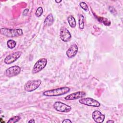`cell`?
Masks as SVG:
<instances>
[{
	"label": "cell",
	"mask_w": 123,
	"mask_h": 123,
	"mask_svg": "<svg viewBox=\"0 0 123 123\" xmlns=\"http://www.w3.org/2000/svg\"><path fill=\"white\" fill-rule=\"evenodd\" d=\"M68 24L71 27L74 28L76 26V21L73 15H69L67 18Z\"/></svg>",
	"instance_id": "14"
},
{
	"label": "cell",
	"mask_w": 123,
	"mask_h": 123,
	"mask_svg": "<svg viewBox=\"0 0 123 123\" xmlns=\"http://www.w3.org/2000/svg\"><path fill=\"white\" fill-rule=\"evenodd\" d=\"M21 119V118L20 116H13V117L10 118V119L7 121V123H17L18 121H19Z\"/></svg>",
	"instance_id": "17"
},
{
	"label": "cell",
	"mask_w": 123,
	"mask_h": 123,
	"mask_svg": "<svg viewBox=\"0 0 123 123\" xmlns=\"http://www.w3.org/2000/svg\"><path fill=\"white\" fill-rule=\"evenodd\" d=\"M54 20L53 16L51 13L49 14L44 20V24L46 26H50L54 23Z\"/></svg>",
	"instance_id": "13"
},
{
	"label": "cell",
	"mask_w": 123,
	"mask_h": 123,
	"mask_svg": "<svg viewBox=\"0 0 123 123\" xmlns=\"http://www.w3.org/2000/svg\"><path fill=\"white\" fill-rule=\"evenodd\" d=\"M7 45L10 49H13L15 48L16 45V42L13 39H9L7 42Z\"/></svg>",
	"instance_id": "16"
},
{
	"label": "cell",
	"mask_w": 123,
	"mask_h": 123,
	"mask_svg": "<svg viewBox=\"0 0 123 123\" xmlns=\"http://www.w3.org/2000/svg\"><path fill=\"white\" fill-rule=\"evenodd\" d=\"M98 20L99 22H102L103 24H104L106 25H111V22L107 18L99 17H98Z\"/></svg>",
	"instance_id": "18"
},
{
	"label": "cell",
	"mask_w": 123,
	"mask_h": 123,
	"mask_svg": "<svg viewBox=\"0 0 123 123\" xmlns=\"http://www.w3.org/2000/svg\"><path fill=\"white\" fill-rule=\"evenodd\" d=\"M71 37L72 36L70 32L66 27H62L61 28L60 32V37L62 41L67 42L70 40Z\"/></svg>",
	"instance_id": "9"
},
{
	"label": "cell",
	"mask_w": 123,
	"mask_h": 123,
	"mask_svg": "<svg viewBox=\"0 0 123 123\" xmlns=\"http://www.w3.org/2000/svg\"><path fill=\"white\" fill-rule=\"evenodd\" d=\"M41 80L40 79L29 80L27 81L24 86V89L27 92H32L36 90L41 84Z\"/></svg>",
	"instance_id": "3"
},
{
	"label": "cell",
	"mask_w": 123,
	"mask_h": 123,
	"mask_svg": "<svg viewBox=\"0 0 123 123\" xmlns=\"http://www.w3.org/2000/svg\"><path fill=\"white\" fill-rule=\"evenodd\" d=\"M22 55V52L20 51L14 52L7 55L4 59V63L7 64H11L18 59Z\"/></svg>",
	"instance_id": "7"
},
{
	"label": "cell",
	"mask_w": 123,
	"mask_h": 123,
	"mask_svg": "<svg viewBox=\"0 0 123 123\" xmlns=\"http://www.w3.org/2000/svg\"><path fill=\"white\" fill-rule=\"evenodd\" d=\"M109 10L110 11V12H111L112 13H113V12L115 13L116 12V10L114 9V8L113 7L111 6H110L109 7Z\"/></svg>",
	"instance_id": "21"
},
{
	"label": "cell",
	"mask_w": 123,
	"mask_h": 123,
	"mask_svg": "<svg viewBox=\"0 0 123 123\" xmlns=\"http://www.w3.org/2000/svg\"><path fill=\"white\" fill-rule=\"evenodd\" d=\"M53 107L55 110L61 112H68L72 110V107L60 101H56L53 105Z\"/></svg>",
	"instance_id": "5"
},
{
	"label": "cell",
	"mask_w": 123,
	"mask_h": 123,
	"mask_svg": "<svg viewBox=\"0 0 123 123\" xmlns=\"http://www.w3.org/2000/svg\"><path fill=\"white\" fill-rule=\"evenodd\" d=\"M35 120H34V119H31L30 120H29V121H28V123H35Z\"/></svg>",
	"instance_id": "24"
},
{
	"label": "cell",
	"mask_w": 123,
	"mask_h": 123,
	"mask_svg": "<svg viewBox=\"0 0 123 123\" xmlns=\"http://www.w3.org/2000/svg\"><path fill=\"white\" fill-rule=\"evenodd\" d=\"M47 64V60L46 58H41L39 59L34 64L32 73L33 74H37L42 71Z\"/></svg>",
	"instance_id": "4"
},
{
	"label": "cell",
	"mask_w": 123,
	"mask_h": 123,
	"mask_svg": "<svg viewBox=\"0 0 123 123\" xmlns=\"http://www.w3.org/2000/svg\"><path fill=\"white\" fill-rule=\"evenodd\" d=\"M79 5L82 9H83L84 10H85L86 11H87L88 9V7L87 4L86 3H85V2H83V1L79 3Z\"/></svg>",
	"instance_id": "20"
},
{
	"label": "cell",
	"mask_w": 123,
	"mask_h": 123,
	"mask_svg": "<svg viewBox=\"0 0 123 123\" xmlns=\"http://www.w3.org/2000/svg\"><path fill=\"white\" fill-rule=\"evenodd\" d=\"M43 9L41 7H39L38 8H37V10L36 11V12H35V15L37 17H40L43 13Z\"/></svg>",
	"instance_id": "19"
},
{
	"label": "cell",
	"mask_w": 123,
	"mask_h": 123,
	"mask_svg": "<svg viewBox=\"0 0 123 123\" xmlns=\"http://www.w3.org/2000/svg\"><path fill=\"white\" fill-rule=\"evenodd\" d=\"M86 95V94L84 91H77L67 95L64 98L67 100H73L82 98Z\"/></svg>",
	"instance_id": "10"
},
{
	"label": "cell",
	"mask_w": 123,
	"mask_h": 123,
	"mask_svg": "<svg viewBox=\"0 0 123 123\" xmlns=\"http://www.w3.org/2000/svg\"><path fill=\"white\" fill-rule=\"evenodd\" d=\"M21 72V68L17 65L11 66L6 70L5 75L9 77H12L19 74Z\"/></svg>",
	"instance_id": "8"
},
{
	"label": "cell",
	"mask_w": 123,
	"mask_h": 123,
	"mask_svg": "<svg viewBox=\"0 0 123 123\" xmlns=\"http://www.w3.org/2000/svg\"><path fill=\"white\" fill-rule=\"evenodd\" d=\"M28 11H29V10H28V9H25V10L24 11V12H23V15L25 16V15L27 14V13H28Z\"/></svg>",
	"instance_id": "22"
},
{
	"label": "cell",
	"mask_w": 123,
	"mask_h": 123,
	"mask_svg": "<svg viewBox=\"0 0 123 123\" xmlns=\"http://www.w3.org/2000/svg\"><path fill=\"white\" fill-rule=\"evenodd\" d=\"M78 24L79 27L80 29H83L85 26L84 16L82 14H79L78 18Z\"/></svg>",
	"instance_id": "15"
},
{
	"label": "cell",
	"mask_w": 123,
	"mask_h": 123,
	"mask_svg": "<svg viewBox=\"0 0 123 123\" xmlns=\"http://www.w3.org/2000/svg\"><path fill=\"white\" fill-rule=\"evenodd\" d=\"M62 123H72V121L70 120H69V119H65V120H64L63 121H62Z\"/></svg>",
	"instance_id": "23"
},
{
	"label": "cell",
	"mask_w": 123,
	"mask_h": 123,
	"mask_svg": "<svg viewBox=\"0 0 123 123\" xmlns=\"http://www.w3.org/2000/svg\"><path fill=\"white\" fill-rule=\"evenodd\" d=\"M0 34L8 37H14L21 36L23 34L22 29H9L7 28H1L0 29Z\"/></svg>",
	"instance_id": "2"
},
{
	"label": "cell",
	"mask_w": 123,
	"mask_h": 123,
	"mask_svg": "<svg viewBox=\"0 0 123 123\" xmlns=\"http://www.w3.org/2000/svg\"><path fill=\"white\" fill-rule=\"evenodd\" d=\"M94 121L97 123H102L105 120V115L102 114L100 111L98 110L94 111L92 114Z\"/></svg>",
	"instance_id": "11"
},
{
	"label": "cell",
	"mask_w": 123,
	"mask_h": 123,
	"mask_svg": "<svg viewBox=\"0 0 123 123\" xmlns=\"http://www.w3.org/2000/svg\"><path fill=\"white\" fill-rule=\"evenodd\" d=\"M114 121H113V120H108V121H107L106 122L107 123H114Z\"/></svg>",
	"instance_id": "25"
},
{
	"label": "cell",
	"mask_w": 123,
	"mask_h": 123,
	"mask_svg": "<svg viewBox=\"0 0 123 123\" xmlns=\"http://www.w3.org/2000/svg\"><path fill=\"white\" fill-rule=\"evenodd\" d=\"M62 0H59V1H58H58H57V0H55V2H56V3H60V2H62Z\"/></svg>",
	"instance_id": "26"
},
{
	"label": "cell",
	"mask_w": 123,
	"mask_h": 123,
	"mask_svg": "<svg viewBox=\"0 0 123 123\" xmlns=\"http://www.w3.org/2000/svg\"><path fill=\"white\" fill-rule=\"evenodd\" d=\"M79 102L82 104L91 107H98L100 106V103L98 101L91 98H81L79 100Z\"/></svg>",
	"instance_id": "6"
},
{
	"label": "cell",
	"mask_w": 123,
	"mask_h": 123,
	"mask_svg": "<svg viewBox=\"0 0 123 123\" xmlns=\"http://www.w3.org/2000/svg\"><path fill=\"white\" fill-rule=\"evenodd\" d=\"M70 90V88L68 87H61L45 91L43 92V95L47 97H57L64 95L69 92Z\"/></svg>",
	"instance_id": "1"
},
{
	"label": "cell",
	"mask_w": 123,
	"mask_h": 123,
	"mask_svg": "<svg viewBox=\"0 0 123 123\" xmlns=\"http://www.w3.org/2000/svg\"><path fill=\"white\" fill-rule=\"evenodd\" d=\"M78 48L76 44L72 45L67 50L66 54L67 56L69 58L74 57L77 53Z\"/></svg>",
	"instance_id": "12"
}]
</instances>
